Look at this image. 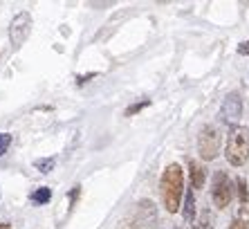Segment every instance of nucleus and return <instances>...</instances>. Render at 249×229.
<instances>
[{"instance_id":"obj_5","label":"nucleus","mask_w":249,"mask_h":229,"mask_svg":"<svg viewBox=\"0 0 249 229\" xmlns=\"http://www.w3.org/2000/svg\"><path fill=\"white\" fill-rule=\"evenodd\" d=\"M32 34V14L29 12H20L14 16V20L9 23V40H12V47H20L25 40Z\"/></svg>"},{"instance_id":"obj_10","label":"nucleus","mask_w":249,"mask_h":229,"mask_svg":"<svg viewBox=\"0 0 249 229\" xmlns=\"http://www.w3.org/2000/svg\"><path fill=\"white\" fill-rule=\"evenodd\" d=\"M229 229H249V205H243L238 209V213L231 218Z\"/></svg>"},{"instance_id":"obj_13","label":"nucleus","mask_w":249,"mask_h":229,"mask_svg":"<svg viewBox=\"0 0 249 229\" xmlns=\"http://www.w3.org/2000/svg\"><path fill=\"white\" fill-rule=\"evenodd\" d=\"M34 169L41 173H50L54 171V157H41V160H34Z\"/></svg>"},{"instance_id":"obj_14","label":"nucleus","mask_w":249,"mask_h":229,"mask_svg":"<svg viewBox=\"0 0 249 229\" xmlns=\"http://www.w3.org/2000/svg\"><path fill=\"white\" fill-rule=\"evenodd\" d=\"M196 229H213V218H211V211H209V209H202V216L197 220Z\"/></svg>"},{"instance_id":"obj_6","label":"nucleus","mask_w":249,"mask_h":229,"mask_svg":"<svg viewBox=\"0 0 249 229\" xmlns=\"http://www.w3.org/2000/svg\"><path fill=\"white\" fill-rule=\"evenodd\" d=\"M135 220L139 223L142 229H155L157 225V209H155V202L144 198V200L137 202V211H135Z\"/></svg>"},{"instance_id":"obj_4","label":"nucleus","mask_w":249,"mask_h":229,"mask_svg":"<svg viewBox=\"0 0 249 229\" xmlns=\"http://www.w3.org/2000/svg\"><path fill=\"white\" fill-rule=\"evenodd\" d=\"M231 195H233V189H231V182L227 178L225 171H218L211 180V198H213V205L218 209H225L229 207L231 202Z\"/></svg>"},{"instance_id":"obj_21","label":"nucleus","mask_w":249,"mask_h":229,"mask_svg":"<svg viewBox=\"0 0 249 229\" xmlns=\"http://www.w3.org/2000/svg\"><path fill=\"white\" fill-rule=\"evenodd\" d=\"M0 229H12V225H9V223H0Z\"/></svg>"},{"instance_id":"obj_16","label":"nucleus","mask_w":249,"mask_h":229,"mask_svg":"<svg viewBox=\"0 0 249 229\" xmlns=\"http://www.w3.org/2000/svg\"><path fill=\"white\" fill-rule=\"evenodd\" d=\"M9 146H12V135L9 133H0V155H5Z\"/></svg>"},{"instance_id":"obj_7","label":"nucleus","mask_w":249,"mask_h":229,"mask_svg":"<svg viewBox=\"0 0 249 229\" xmlns=\"http://www.w3.org/2000/svg\"><path fill=\"white\" fill-rule=\"evenodd\" d=\"M240 114H243V97L238 92H229L222 101V117L229 124H236L240 119Z\"/></svg>"},{"instance_id":"obj_12","label":"nucleus","mask_w":249,"mask_h":229,"mask_svg":"<svg viewBox=\"0 0 249 229\" xmlns=\"http://www.w3.org/2000/svg\"><path fill=\"white\" fill-rule=\"evenodd\" d=\"M151 106V99H139V101H135L133 106H128L126 108V117H135L137 113H142L144 108H148Z\"/></svg>"},{"instance_id":"obj_17","label":"nucleus","mask_w":249,"mask_h":229,"mask_svg":"<svg viewBox=\"0 0 249 229\" xmlns=\"http://www.w3.org/2000/svg\"><path fill=\"white\" fill-rule=\"evenodd\" d=\"M79 195H81V187L76 184V187H72V191H70V211H72V207H74V202L79 200Z\"/></svg>"},{"instance_id":"obj_9","label":"nucleus","mask_w":249,"mask_h":229,"mask_svg":"<svg viewBox=\"0 0 249 229\" xmlns=\"http://www.w3.org/2000/svg\"><path fill=\"white\" fill-rule=\"evenodd\" d=\"M182 218H184V223H193V218H196V193L193 189H186L184 193V207H182Z\"/></svg>"},{"instance_id":"obj_2","label":"nucleus","mask_w":249,"mask_h":229,"mask_svg":"<svg viewBox=\"0 0 249 229\" xmlns=\"http://www.w3.org/2000/svg\"><path fill=\"white\" fill-rule=\"evenodd\" d=\"M225 157L231 166H243L249 160V128H245V126L229 128Z\"/></svg>"},{"instance_id":"obj_3","label":"nucleus","mask_w":249,"mask_h":229,"mask_svg":"<svg viewBox=\"0 0 249 229\" xmlns=\"http://www.w3.org/2000/svg\"><path fill=\"white\" fill-rule=\"evenodd\" d=\"M197 153L204 162H211L218 157L220 153V133L213 124H207L200 131V137H197Z\"/></svg>"},{"instance_id":"obj_20","label":"nucleus","mask_w":249,"mask_h":229,"mask_svg":"<svg viewBox=\"0 0 249 229\" xmlns=\"http://www.w3.org/2000/svg\"><path fill=\"white\" fill-rule=\"evenodd\" d=\"M94 76H97V72H90V75H86V76H76V83H79V86H83L88 79H94Z\"/></svg>"},{"instance_id":"obj_1","label":"nucleus","mask_w":249,"mask_h":229,"mask_svg":"<svg viewBox=\"0 0 249 229\" xmlns=\"http://www.w3.org/2000/svg\"><path fill=\"white\" fill-rule=\"evenodd\" d=\"M162 202L168 213H175L180 209L182 193H184V169L180 164H168L160 180Z\"/></svg>"},{"instance_id":"obj_18","label":"nucleus","mask_w":249,"mask_h":229,"mask_svg":"<svg viewBox=\"0 0 249 229\" xmlns=\"http://www.w3.org/2000/svg\"><path fill=\"white\" fill-rule=\"evenodd\" d=\"M119 229H142V227H139V223L135 220V218H126V220H122Z\"/></svg>"},{"instance_id":"obj_15","label":"nucleus","mask_w":249,"mask_h":229,"mask_svg":"<svg viewBox=\"0 0 249 229\" xmlns=\"http://www.w3.org/2000/svg\"><path fill=\"white\" fill-rule=\"evenodd\" d=\"M236 189H238V198H240V202H243V205H247L249 189H247V182H245V178H238L236 180Z\"/></svg>"},{"instance_id":"obj_19","label":"nucleus","mask_w":249,"mask_h":229,"mask_svg":"<svg viewBox=\"0 0 249 229\" xmlns=\"http://www.w3.org/2000/svg\"><path fill=\"white\" fill-rule=\"evenodd\" d=\"M238 54H240V57H249V40H245V43L238 45Z\"/></svg>"},{"instance_id":"obj_8","label":"nucleus","mask_w":249,"mask_h":229,"mask_svg":"<svg viewBox=\"0 0 249 229\" xmlns=\"http://www.w3.org/2000/svg\"><path fill=\"white\" fill-rule=\"evenodd\" d=\"M189 178H191V187L193 189H202L204 187V180H207V171L200 162H189Z\"/></svg>"},{"instance_id":"obj_11","label":"nucleus","mask_w":249,"mask_h":229,"mask_svg":"<svg viewBox=\"0 0 249 229\" xmlns=\"http://www.w3.org/2000/svg\"><path fill=\"white\" fill-rule=\"evenodd\" d=\"M29 200L34 202V205H47V202L52 200V189L50 187H38V189L32 191V195H29Z\"/></svg>"}]
</instances>
